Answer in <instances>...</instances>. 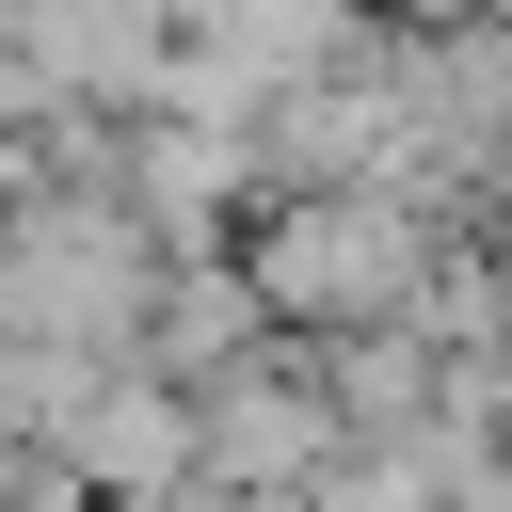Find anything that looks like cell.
Returning <instances> with one entry per match:
<instances>
[{"label": "cell", "mask_w": 512, "mask_h": 512, "mask_svg": "<svg viewBox=\"0 0 512 512\" xmlns=\"http://www.w3.org/2000/svg\"><path fill=\"white\" fill-rule=\"evenodd\" d=\"M432 240H448V224H432L416 192L336 176V192H256V224H240L224 256H240L256 320H288V336H368V320H400V304H416Z\"/></svg>", "instance_id": "cell-1"}, {"label": "cell", "mask_w": 512, "mask_h": 512, "mask_svg": "<svg viewBox=\"0 0 512 512\" xmlns=\"http://www.w3.org/2000/svg\"><path fill=\"white\" fill-rule=\"evenodd\" d=\"M144 208L112 176H48V192H0V336L16 352H128L144 336Z\"/></svg>", "instance_id": "cell-2"}, {"label": "cell", "mask_w": 512, "mask_h": 512, "mask_svg": "<svg viewBox=\"0 0 512 512\" xmlns=\"http://www.w3.org/2000/svg\"><path fill=\"white\" fill-rule=\"evenodd\" d=\"M176 400H192V464H208V480H320V448H336L320 368H272V352L192 368Z\"/></svg>", "instance_id": "cell-3"}, {"label": "cell", "mask_w": 512, "mask_h": 512, "mask_svg": "<svg viewBox=\"0 0 512 512\" xmlns=\"http://www.w3.org/2000/svg\"><path fill=\"white\" fill-rule=\"evenodd\" d=\"M224 352H256V288H240V256H224V240H208V256H160V272H144V336H128V368L192 384V368H224Z\"/></svg>", "instance_id": "cell-4"}, {"label": "cell", "mask_w": 512, "mask_h": 512, "mask_svg": "<svg viewBox=\"0 0 512 512\" xmlns=\"http://www.w3.org/2000/svg\"><path fill=\"white\" fill-rule=\"evenodd\" d=\"M400 16H416V32H432V16H464V0H400Z\"/></svg>", "instance_id": "cell-5"}]
</instances>
